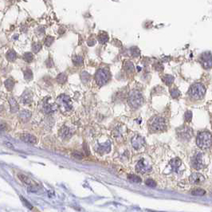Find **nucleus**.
Instances as JSON below:
<instances>
[{
    "label": "nucleus",
    "instance_id": "obj_1",
    "mask_svg": "<svg viewBox=\"0 0 212 212\" xmlns=\"http://www.w3.org/2000/svg\"><path fill=\"white\" fill-rule=\"evenodd\" d=\"M206 91V87L203 86L202 83L198 82L191 86V88H189L188 94L192 99L199 100L205 96Z\"/></svg>",
    "mask_w": 212,
    "mask_h": 212
},
{
    "label": "nucleus",
    "instance_id": "obj_2",
    "mask_svg": "<svg viewBox=\"0 0 212 212\" xmlns=\"http://www.w3.org/2000/svg\"><path fill=\"white\" fill-rule=\"evenodd\" d=\"M211 134L208 131H203L198 134L196 144L202 149H207L211 145Z\"/></svg>",
    "mask_w": 212,
    "mask_h": 212
},
{
    "label": "nucleus",
    "instance_id": "obj_3",
    "mask_svg": "<svg viewBox=\"0 0 212 212\" xmlns=\"http://www.w3.org/2000/svg\"><path fill=\"white\" fill-rule=\"evenodd\" d=\"M128 101L129 105L133 109H138L144 103V97L137 90H133L129 93Z\"/></svg>",
    "mask_w": 212,
    "mask_h": 212
},
{
    "label": "nucleus",
    "instance_id": "obj_4",
    "mask_svg": "<svg viewBox=\"0 0 212 212\" xmlns=\"http://www.w3.org/2000/svg\"><path fill=\"white\" fill-rule=\"evenodd\" d=\"M149 126L151 129L157 132V131H164L166 129L167 124L164 118L161 117H154L149 121Z\"/></svg>",
    "mask_w": 212,
    "mask_h": 212
},
{
    "label": "nucleus",
    "instance_id": "obj_5",
    "mask_svg": "<svg viewBox=\"0 0 212 212\" xmlns=\"http://www.w3.org/2000/svg\"><path fill=\"white\" fill-rule=\"evenodd\" d=\"M110 77H111L110 73L107 69H100L96 73L95 79H96L97 85L102 86L108 83V81L110 79Z\"/></svg>",
    "mask_w": 212,
    "mask_h": 212
},
{
    "label": "nucleus",
    "instance_id": "obj_6",
    "mask_svg": "<svg viewBox=\"0 0 212 212\" xmlns=\"http://www.w3.org/2000/svg\"><path fill=\"white\" fill-rule=\"evenodd\" d=\"M57 103L58 104L60 108L64 111H70L71 109H73L70 98L65 94H62L58 97Z\"/></svg>",
    "mask_w": 212,
    "mask_h": 212
},
{
    "label": "nucleus",
    "instance_id": "obj_7",
    "mask_svg": "<svg viewBox=\"0 0 212 212\" xmlns=\"http://www.w3.org/2000/svg\"><path fill=\"white\" fill-rule=\"evenodd\" d=\"M177 135L183 140H189L193 135V130L188 126H182L177 129Z\"/></svg>",
    "mask_w": 212,
    "mask_h": 212
},
{
    "label": "nucleus",
    "instance_id": "obj_8",
    "mask_svg": "<svg viewBox=\"0 0 212 212\" xmlns=\"http://www.w3.org/2000/svg\"><path fill=\"white\" fill-rule=\"evenodd\" d=\"M200 62L205 69H211L212 66L211 53L207 51L202 53L200 56Z\"/></svg>",
    "mask_w": 212,
    "mask_h": 212
},
{
    "label": "nucleus",
    "instance_id": "obj_9",
    "mask_svg": "<svg viewBox=\"0 0 212 212\" xmlns=\"http://www.w3.org/2000/svg\"><path fill=\"white\" fill-rule=\"evenodd\" d=\"M132 145L135 149H141L142 147L145 145V139L140 135H135L132 139Z\"/></svg>",
    "mask_w": 212,
    "mask_h": 212
},
{
    "label": "nucleus",
    "instance_id": "obj_10",
    "mask_svg": "<svg viewBox=\"0 0 212 212\" xmlns=\"http://www.w3.org/2000/svg\"><path fill=\"white\" fill-rule=\"evenodd\" d=\"M135 169L136 171L140 172V173H147L148 171H150L152 170V168L149 165H147L144 159H140V161L138 162V164H136V167H135Z\"/></svg>",
    "mask_w": 212,
    "mask_h": 212
},
{
    "label": "nucleus",
    "instance_id": "obj_11",
    "mask_svg": "<svg viewBox=\"0 0 212 212\" xmlns=\"http://www.w3.org/2000/svg\"><path fill=\"white\" fill-rule=\"evenodd\" d=\"M192 166L195 169H200L204 167V162H203V156L202 153H198L194 156V159L192 161Z\"/></svg>",
    "mask_w": 212,
    "mask_h": 212
},
{
    "label": "nucleus",
    "instance_id": "obj_12",
    "mask_svg": "<svg viewBox=\"0 0 212 212\" xmlns=\"http://www.w3.org/2000/svg\"><path fill=\"white\" fill-rule=\"evenodd\" d=\"M189 180L193 184H199L204 182L205 178L203 175L199 173H192L191 176L189 177Z\"/></svg>",
    "mask_w": 212,
    "mask_h": 212
},
{
    "label": "nucleus",
    "instance_id": "obj_13",
    "mask_svg": "<svg viewBox=\"0 0 212 212\" xmlns=\"http://www.w3.org/2000/svg\"><path fill=\"white\" fill-rule=\"evenodd\" d=\"M18 178H19V180H20L22 183H24L25 184H27V185L29 186V187L34 188V187H37V184H36L35 182H34L33 180H31L29 177L23 174H18Z\"/></svg>",
    "mask_w": 212,
    "mask_h": 212
},
{
    "label": "nucleus",
    "instance_id": "obj_14",
    "mask_svg": "<svg viewBox=\"0 0 212 212\" xmlns=\"http://www.w3.org/2000/svg\"><path fill=\"white\" fill-rule=\"evenodd\" d=\"M20 139L22 141L26 142L27 144H30V145H34L37 142V139L35 136L33 135L28 134V133H24L20 135Z\"/></svg>",
    "mask_w": 212,
    "mask_h": 212
},
{
    "label": "nucleus",
    "instance_id": "obj_15",
    "mask_svg": "<svg viewBox=\"0 0 212 212\" xmlns=\"http://www.w3.org/2000/svg\"><path fill=\"white\" fill-rule=\"evenodd\" d=\"M32 101V93L29 90H26L21 97V102L23 105H29Z\"/></svg>",
    "mask_w": 212,
    "mask_h": 212
},
{
    "label": "nucleus",
    "instance_id": "obj_16",
    "mask_svg": "<svg viewBox=\"0 0 212 212\" xmlns=\"http://www.w3.org/2000/svg\"><path fill=\"white\" fill-rule=\"evenodd\" d=\"M31 112L28 111V110H26V109H24V110H22L20 112H19V114H18V118L20 119V121L22 122H23V123H26L27 121H29L30 117H31Z\"/></svg>",
    "mask_w": 212,
    "mask_h": 212
},
{
    "label": "nucleus",
    "instance_id": "obj_17",
    "mask_svg": "<svg viewBox=\"0 0 212 212\" xmlns=\"http://www.w3.org/2000/svg\"><path fill=\"white\" fill-rule=\"evenodd\" d=\"M71 131L70 129L66 126H64L62 127L61 130H60V132H59V135L60 136L62 137V139H64V140H67V139L70 138L71 136Z\"/></svg>",
    "mask_w": 212,
    "mask_h": 212
},
{
    "label": "nucleus",
    "instance_id": "obj_18",
    "mask_svg": "<svg viewBox=\"0 0 212 212\" xmlns=\"http://www.w3.org/2000/svg\"><path fill=\"white\" fill-rule=\"evenodd\" d=\"M111 149V145H110V142L107 141L105 144L104 145H100L98 146V150L97 152H100V154L106 153V152H109V151Z\"/></svg>",
    "mask_w": 212,
    "mask_h": 212
},
{
    "label": "nucleus",
    "instance_id": "obj_19",
    "mask_svg": "<svg viewBox=\"0 0 212 212\" xmlns=\"http://www.w3.org/2000/svg\"><path fill=\"white\" fill-rule=\"evenodd\" d=\"M9 103L10 106H11V112H13V113L18 112V109H19V106H18V102L16 101L14 97H10Z\"/></svg>",
    "mask_w": 212,
    "mask_h": 212
},
{
    "label": "nucleus",
    "instance_id": "obj_20",
    "mask_svg": "<svg viewBox=\"0 0 212 212\" xmlns=\"http://www.w3.org/2000/svg\"><path fill=\"white\" fill-rule=\"evenodd\" d=\"M181 164H182V162L179 158H175L170 162V165H171V168L174 171H177L179 170V168L181 166Z\"/></svg>",
    "mask_w": 212,
    "mask_h": 212
},
{
    "label": "nucleus",
    "instance_id": "obj_21",
    "mask_svg": "<svg viewBox=\"0 0 212 212\" xmlns=\"http://www.w3.org/2000/svg\"><path fill=\"white\" fill-rule=\"evenodd\" d=\"M43 110L46 113L50 114V113H52L56 110V106L53 105L52 104L45 103L44 106H43Z\"/></svg>",
    "mask_w": 212,
    "mask_h": 212
},
{
    "label": "nucleus",
    "instance_id": "obj_22",
    "mask_svg": "<svg viewBox=\"0 0 212 212\" xmlns=\"http://www.w3.org/2000/svg\"><path fill=\"white\" fill-rule=\"evenodd\" d=\"M6 59L9 61V62H15L16 58H17V54H16V52L15 50H9L7 53H6Z\"/></svg>",
    "mask_w": 212,
    "mask_h": 212
},
{
    "label": "nucleus",
    "instance_id": "obj_23",
    "mask_svg": "<svg viewBox=\"0 0 212 212\" xmlns=\"http://www.w3.org/2000/svg\"><path fill=\"white\" fill-rule=\"evenodd\" d=\"M5 86H6V89L8 91H11L14 86H15V81L14 80H12L11 78H8L5 81Z\"/></svg>",
    "mask_w": 212,
    "mask_h": 212
},
{
    "label": "nucleus",
    "instance_id": "obj_24",
    "mask_svg": "<svg viewBox=\"0 0 212 212\" xmlns=\"http://www.w3.org/2000/svg\"><path fill=\"white\" fill-rule=\"evenodd\" d=\"M124 69H125V70H126L128 74H132L133 72H134V69H135L133 62H125V64H124Z\"/></svg>",
    "mask_w": 212,
    "mask_h": 212
},
{
    "label": "nucleus",
    "instance_id": "obj_25",
    "mask_svg": "<svg viewBox=\"0 0 212 212\" xmlns=\"http://www.w3.org/2000/svg\"><path fill=\"white\" fill-rule=\"evenodd\" d=\"M67 81V75L64 73H62V74H59L57 77V81L59 83V84H64Z\"/></svg>",
    "mask_w": 212,
    "mask_h": 212
},
{
    "label": "nucleus",
    "instance_id": "obj_26",
    "mask_svg": "<svg viewBox=\"0 0 212 212\" xmlns=\"http://www.w3.org/2000/svg\"><path fill=\"white\" fill-rule=\"evenodd\" d=\"M98 39H99V42L100 44H105L109 41V36L105 33H102L98 36Z\"/></svg>",
    "mask_w": 212,
    "mask_h": 212
},
{
    "label": "nucleus",
    "instance_id": "obj_27",
    "mask_svg": "<svg viewBox=\"0 0 212 212\" xmlns=\"http://www.w3.org/2000/svg\"><path fill=\"white\" fill-rule=\"evenodd\" d=\"M163 80H164V81L166 85L170 86V85H171L173 83L175 77L172 75H168V74H167V75H165L164 77L163 78Z\"/></svg>",
    "mask_w": 212,
    "mask_h": 212
},
{
    "label": "nucleus",
    "instance_id": "obj_28",
    "mask_svg": "<svg viewBox=\"0 0 212 212\" xmlns=\"http://www.w3.org/2000/svg\"><path fill=\"white\" fill-rule=\"evenodd\" d=\"M192 194L193 195H195V196H203L206 194V191H204L203 189L201 188H196L192 190Z\"/></svg>",
    "mask_w": 212,
    "mask_h": 212
},
{
    "label": "nucleus",
    "instance_id": "obj_29",
    "mask_svg": "<svg viewBox=\"0 0 212 212\" xmlns=\"http://www.w3.org/2000/svg\"><path fill=\"white\" fill-rule=\"evenodd\" d=\"M130 53H131V55H132L133 58H137V57L140 56V51L138 47H136V46H133V47L130 49Z\"/></svg>",
    "mask_w": 212,
    "mask_h": 212
},
{
    "label": "nucleus",
    "instance_id": "obj_30",
    "mask_svg": "<svg viewBox=\"0 0 212 212\" xmlns=\"http://www.w3.org/2000/svg\"><path fill=\"white\" fill-rule=\"evenodd\" d=\"M72 61L75 65H81L83 64V58L81 56H74L72 58Z\"/></svg>",
    "mask_w": 212,
    "mask_h": 212
},
{
    "label": "nucleus",
    "instance_id": "obj_31",
    "mask_svg": "<svg viewBox=\"0 0 212 212\" xmlns=\"http://www.w3.org/2000/svg\"><path fill=\"white\" fill-rule=\"evenodd\" d=\"M81 79L83 83H87L90 79V74H88V72L84 71L81 74Z\"/></svg>",
    "mask_w": 212,
    "mask_h": 212
},
{
    "label": "nucleus",
    "instance_id": "obj_32",
    "mask_svg": "<svg viewBox=\"0 0 212 212\" xmlns=\"http://www.w3.org/2000/svg\"><path fill=\"white\" fill-rule=\"evenodd\" d=\"M24 78L27 81H30L33 78V72L31 69H27L26 70L24 71Z\"/></svg>",
    "mask_w": 212,
    "mask_h": 212
},
{
    "label": "nucleus",
    "instance_id": "obj_33",
    "mask_svg": "<svg viewBox=\"0 0 212 212\" xmlns=\"http://www.w3.org/2000/svg\"><path fill=\"white\" fill-rule=\"evenodd\" d=\"M128 179L131 182H133V183H140L141 182V179L139 176H137V175H128Z\"/></svg>",
    "mask_w": 212,
    "mask_h": 212
},
{
    "label": "nucleus",
    "instance_id": "obj_34",
    "mask_svg": "<svg viewBox=\"0 0 212 212\" xmlns=\"http://www.w3.org/2000/svg\"><path fill=\"white\" fill-rule=\"evenodd\" d=\"M23 59L25 62H31L34 59V55L32 54V53H29V52H27V53H24L23 54Z\"/></svg>",
    "mask_w": 212,
    "mask_h": 212
},
{
    "label": "nucleus",
    "instance_id": "obj_35",
    "mask_svg": "<svg viewBox=\"0 0 212 212\" xmlns=\"http://www.w3.org/2000/svg\"><path fill=\"white\" fill-rule=\"evenodd\" d=\"M41 49V44L40 42H35L32 46V50L34 53H39Z\"/></svg>",
    "mask_w": 212,
    "mask_h": 212
},
{
    "label": "nucleus",
    "instance_id": "obj_36",
    "mask_svg": "<svg viewBox=\"0 0 212 212\" xmlns=\"http://www.w3.org/2000/svg\"><path fill=\"white\" fill-rule=\"evenodd\" d=\"M180 91L176 88H173L171 90V95L173 98H178L180 96Z\"/></svg>",
    "mask_w": 212,
    "mask_h": 212
},
{
    "label": "nucleus",
    "instance_id": "obj_37",
    "mask_svg": "<svg viewBox=\"0 0 212 212\" xmlns=\"http://www.w3.org/2000/svg\"><path fill=\"white\" fill-rule=\"evenodd\" d=\"M54 41V39H53V37H51V36H48L47 38L45 40V45L46 46H50L52 43Z\"/></svg>",
    "mask_w": 212,
    "mask_h": 212
},
{
    "label": "nucleus",
    "instance_id": "obj_38",
    "mask_svg": "<svg viewBox=\"0 0 212 212\" xmlns=\"http://www.w3.org/2000/svg\"><path fill=\"white\" fill-rule=\"evenodd\" d=\"M184 117H185V121H187V122H190L192 119V112H191V111H187L185 113V116H184Z\"/></svg>",
    "mask_w": 212,
    "mask_h": 212
},
{
    "label": "nucleus",
    "instance_id": "obj_39",
    "mask_svg": "<svg viewBox=\"0 0 212 212\" xmlns=\"http://www.w3.org/2000/svg\"><path fill=\"white\" fill-rule=\"evenodd\" d=\"M145 184L148 187H155L156 186V183L153 180H146V182H145Z\"/></svg>",
    "mask_w": 212,
    "mask_h": 212
},
{
    "label": "nucleus",
    "instance_id": "obj_40",
    "mask_svg": "<svg viewBox=\"0 0 212 212\" xmlns=\"http://www.w3.org/2000/svg\"><path fill=\"white\" fill-rule=\"evenodd\" d=\"M21 199H22V201L23 202L24 204H25V205H26V206H27L28 208H29V209H32V208H33L32 205H31V204H30V203H29V202L27 200V199H24V198H22V197H21Z\"/></svg>",
    "mask_w": 212,
    "mask_h": 212
},
{
    "label": "nucleus",
    "instance_id": "obj_41",
    "mask_svg": "<svg viewBox=\"0 0 212 212\" xmlns=\"http://www.w3.org/2000/svg\"><path fill=\"white\" fill-rule=\"evenodd\" d=\"M46 66H47V67H49V68L52 67V66L53 65V61H52V59H51V58L48 59L47 61L46 62Z\"/></svg>",
    "mask_w": 212,
    "mask_h": 212
},
{
    "label": "nucleus",
    "instance_id": "obj_42",
    "mask_svg": "<svg viewBox=\"0 0 212 212\" xmlns=\"http://www.w3.org/2000/svg\"><path fill=\"white\" fill-rule=\"evenodd\" d=\"M155 67H156V70H163V65L161 64H156Z\"/></svg>",
    "mask_w": 212,
    "mask_h": 212
},
{
    "label": "nucleus",
    "instance_id": "obj_43",
    "mask_svg": "<svg viewBox=\"0 0 212 212\" xmlns=\"http://www.w3.org/2000/svg\"><path fill=\"white\" fill-rule=\"evenodd\" d=\"M5 129H6V124H3V123L0 124V130H5Z\"/></svg>",
    "mask_w": 212,
    "mask_h": 212
}]
</instances>
